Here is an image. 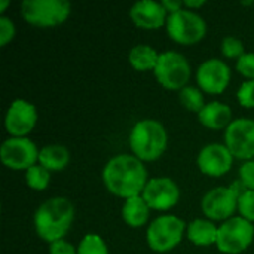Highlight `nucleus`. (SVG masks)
<instances>
[{"label": "nucleus", "mask_w": 254, "mask_h": 254, "mask_svg": "<svg viewBox=\"0 0 254 254\" xmlns=\"http://www.w3.org/2000/svg\"><path fill=\"white\" fill-rule=\"evenodd\" d=\"M103 182L107 190L119 198L140 196L147 185V170L135 156L118 155L103 170Z\"/></svg>", "instance_id": "1"}, {"label": "nucleus", "mask_w": 254, "mask_h": 254, "mask_svg": "<svg viewBox=\"0 0 254 254\" xmlns=\"http://www.w3.org/2000/svg\"><path fill=\"white\" fill-rule=\"evenodd\" d=\"M74 219V207L70 199L55 196L45 201L34 213V229L46 243H55L65 237Z\"/></svg>", "instance_id": "2"}, {"label": "nucleus", "mask_w": 254, "mask_h": 254, "mask_svg": "<svg viewBox=\"0 0 254 254\" xmlns=\"http://www.w3.org/2000/svg\"><path fill=\"white\" fill-rule=\"evenodd\" d=\"M167 144V129L155 119H143L137 122L129 134L131 150L140 161H156L164 155Z\"/></svg>", "instance_id": "3"}, {"label": "nucleus", "mask_w": 254, "mask_h": 254, "mask_svg": "<svg viewBox=\"0 0 254 254\" xmlns=\"http://www.w3.org/2000/svg\"><path fill=\"white\" fill-rule=\"evenodd\" d=\"M246 186L238 179L229 188L219 186L205 193L201 202L204 214L210 220H229L238 208V199L246 192Z\"/></svg>", "instance_id": "4"}, {"label": "nucleus", "mask_w": 254, "mask_h": 254, "mask_svg": "<svg viewBox=\"0 0 254 254\" xmlns=\"http://www.w3.org/2000/svg\"><path fill=\"white\" fill-rule=\"evenodd\" d=\"M71 6L65 0H24L21 3L22 18L36 27H55L70 15Z\"/></svg>", "instance_id": "5"}, {"label": "nucleus", "mask_w": 254, "mask_h": 254, "mask_svg": "<svg viewBox=\"0 0 254 254\" xmlns=\"http://www.w3.org/2000/svg\"><path fill=\"white\" fill-rule=\"evenodd\" d=\"M168 36L180 45H193L202 40L207 34L205 19L189 9H180L168 15L167 19Z\"/></svg>", "instance_id": "6"}, {"label": "nucleus", "mask_w": 254, "mask_h": 254, "mask_svg": "<svg viewBox=\"0 0 254 254\" xmlns=\"http://www.w3.org/2000/svg\"><path fill=\"white\" fill-rule=\"evenodd\" d=\"M186 225L176 216H159L147 228V244L156 253H167L182 241Z\"/></svg>", "instance_id": "7"}, {"label": "nucleus", "mask_w": 254, "mask_h": 254, "mask_svg": "<svg viewBox=\"0 0 254 254\" xmlns=\"http://www.w3.org/2000/svg\"><path fill=\"white\" fill-rule=\"evenodd\" d=\"M155 76L158 82L171 91L183 89L190 79V65L185 55L176 51H167L159 54L158 64L155 67Z\"/></svg>", "instance_id": "8"}, {"label": "nucleus", "mask_w": 254, "mask_h": 254, "mask_svg": "<svg viewBox=\"0 0 254 254\" xmlns=\"http://www.w3.org/2000/svg\"><path fill=\"white\" fill-rule=\"evenodd\" d=\"M254 238V226L252 222L240 217H232L219 226L217 249L222 253L240 254L249 249Z\"/></svg>", "instance_id": "9"}, {"label": "nucleus", "mask_w": 254, "mask_h": 254, "mask_svg": "<svg viewBox=\"0 0 254 254\" xmlns=\"http://www.w3.org/2000/svg\"><path fill=\"white\" fill-rule=\"evenodd\" d=\"M36 144L27 137H10L0 147V159L10 170H28L39 161Z\"/></svg>", "instance_id": "10"}, {"label": "nucleus", "mask_w": 254, "mask_h": 254, "mask_svg": "<svg viewBox=\"0 0 254 254\" xmlns=\"http://www.w3.org/2000/svg\"><path fill=\"white\" fill-rule=\"evenodd\" d=\"M225 143L234 158L252 161L254 158V121L235 119L225 131Z\"/></svg>", "instance_id": "11"}, {"label": "nucleus", "mask_w": 254, "mask_h": 254, "mask_svg": "<svg viewBox=\"0 0 254 254\" xmlns=\"http://www.w3.org/2000/svg\"><path fill=\"white\" fill-rule=\"evenodd\" d=\"M141 196L152 210L165 211L173 208L179 202L180 190L173 179L156 177L147 182Z\"/></svg>", "instance_id": "12"}, {"label": "nucleus", "mask_w": 254, "mask_h": 254, "mask_svg": "<svg viewBox=\"0 0 254 254\" xmlns=\"http://www.w3.org/2000/svg\"><path fill=\"white\" fill-rule=\"evenodd\" d=\"M198 85L208 94H222L231 80L229 65L219 58H210L204 61L196 71Z\"/></svg>", "instance_id": "13"}, {"label": "nucleus", "mask_w": 254, "mask_h": 254, "mask_svg": "<svg viewBox=\"0 0 254 254\" xmlns=\"http://www.w3.org/2000/svg\"><path fill=\"white\" fill-rule=\"evenodd\" d=\"M36 122H37V110L34 104L18 98L7 109L4 127L12 137H25L33 131Z\"/></svg>", "instance_id": "14"}, {"label": "nucleus", "mask_w": 254, "mask_h": 254, "mask_svg": "<svg viewBox=\"0 0 254 254\" xmlns=\"http://www.w3.org/2000/svg\"><path fill=\"white\" fill-rule=\"evenodd\" d=\"M234 162V155L229 152L226 144L211 143L202 147L198 155V167L199 170L211 177L225 176Z\"/></svg>", "instance_id": "15"}, {"label": "nucleus", "mask_w": 254, "mask_h": 254, "mask_svg": "<svg viewBox=\"0 0 254 254\" xmlns=\"http://www.w3.org/2000/svg\"><path fill=\"white\" fill-rule=\"evenodd\" d=\"M129 16L137 27L146 30L161 28L168 19L167 10L162 3L153 0H141L134 3L129 10Z\"/></svg>", "instance_id": "16"}, {"label": "nucleus", "mask_w": 254, "mask_h": 254, "mask_svg": "<svg viewBox=\"0 0 254 254\" xmlns=\"http://www.w3.org/2000/svg\"><path fill=\"white\" fill-rule=\"evenodd\" d=\"M199 122L210 129L228 128L232 122V110L228 104L220 101H211L204 106L198 113Z\"/></svg>", "instance_id": "17"}, {"label": "nucleus", "mask_w": 254, "mask_h": 254, "mask_svg": "<svg viewBox=\"0 0 254 254\" xmlns=\"http://www.w3.org/2000/svg\"><path fill=\"white\" fill-rule=\"evenodd\" d=\"M217 232L219 228L214 226L213 222L196 219L188 226V238L190 243L199 247H207L217 243Z\"/></svg>", "instance_id": "18"}, {"label": "nucleus", "mask_w": 254, "mask_h": 254, "mask_svg": "<svg viewBox=\"0 0 254 254\" xmlns=\"http://www.w3.org/2000/svg\"><path fill=\"white\" fill-rule=\"evenodd\" d=\"M70 162V152L65 146L49 144L45 146L39 153V164L48 171H61Z\"/></svg>", "instance_id": "19"}, {"label": "nucleus", "mask_w": 254, "mask_h": 254, "mask_svg": "<svg viewBox=\"0 0 254 254\" xmlns=\"http://www.w3.org/2000/svg\"><path fill=\"white\" fill-rule=\"evenodd\" d=\"M150 214V207L146 204L143 196H134L125 201L122 207V219L131 228L143 226Z\"/></svg>", "instance_id": "20"}, {"label": "nucleus", "mask_w": 254, "mask_h": 254, "mask_svg": "<svg viewBox=\"0 0 254 254\" xmlns=\"http://www.w3.org/2000/svg\"><path fill=\"white\" fill-rule=\"evenodd\" d=\"M129 64L138 70V71H147V70H155L159 54L149 45H135L128 55Z\"/></svg>", "instance_id": "21"}, {"label": "nucleus", "mask_w": 254, "mask_h": 254, "mask_svg": "<svg viewBox=\"0 0 254 254\" xmlns=\"http://www.w3.org/2000/svg\"><path fill=\"white\" fill-rule=\"evenodd\" d=\"M179 100H180L182 106L186 110L196 112V113H199L204 109V106H205L204 104L202 92L198 88H195V86H185L183 89H180Z\"/></svg>", "instance_id": "22"}, {"label": "nucleus", "mask_w": 254, "mask_h": 254, "mask_svg": "<svg viewBox=\"0 0 254 254\" xmlns=\"http://www.w3.org/2000/svg\"><path fill=\"white\" fill-rule=\"evenodd\" d=\"M49 171L39 165H33L31 168H28L25 171V182L28 185V188L34 189V190H45L49 185Z\"/></svg>", "instance_id": "23"}, {"label": "nucleus", "mask_w": 254, "mask_h": 254, "mask_svg": "<svg viewBox=\"0 0 254 254\" xmlns=\"http://www.w3.org/2000/svg\"><path fill=\"white\" fill-rule=\"evenodd\" d=\"M77 254H109L104 240L97 234H88L79 244Z\"/></svg>", "instance_id": "24"}, {"label": "nucleus", "mask_w": 254, "mask_h": 254, "mask_svg": "<svg viewBox=\"0 0 254 254\" xmlns=\"http://www.w3.org/2000/svg\"><path fill=\"white\" fill-rule=\"evenodd\" d=\"M222 54L226 58H241L244 52V45L240 39L234 36H226L222 40Z\"/></svg>", "instance_id": "25"}, {"label": "nucleus", "mask_w": 254, "mask_h": 254, "mask_svg": "<svg viewBox=\"0 0 254 254\" xmlns=\"http://www.w3.org/2000/svg\"><path fill=\"white\" fill-rule=\"evenodd\" d=\"M238 211L243 219L254 222V190H246L238 199Z\"/></svg>", "instance_id": "26"}, {"label": "nucleus", "mask_w": 254, "mask_h": 254, "mask_svg": "<svg viewBox=\"0 0 254 254\" xmlns=\"http://www.w3.org/2000/svg\"><path fill=\"white\" fill-rule=\"evenodd\" d=\"M237 100L238 103L246 107V109H253L254 107V80L244 82L238 92H237Z\"/></svg>", "instance_id": "27"}, {"label": "nucleus", "mask_w": 254, "mask_h": 254, "mask_svg": "<svg viewBox=\"0 0 254 254\" xmlns=\"http://www.w3.org/2000/svg\"><path fill=\"white\" fill-rule=\"evenodd\" d=\"M237 70L243 76L249 77V80H254V52L244 54L241 58H238Z\"/></svg>", "instance_id": "28"}, {"label": "nucleus", "mask_w": 254, "mask_h": 254, "mask_svg": "<svg viewBox=\"0 0 254 254\" xmlns=\"http://www.w3.org/2000/svg\"><path fill=\"white\" fill-rule=\"evenodd\" d=\"M15 37V24L7 16H0V46H6Z\"/></svg>", "instance_id": "29"}, {"label": "nucleus", "mask_w": 254, "mask_h": 254, "mask_svg": "<svg viewBox=\"0 0 254 254\" xmlns=\"http://www.w3.org/2000/svg\"><path fill=\"white\" fill-rule=\"evenodd\" d=\"M240 180L247 190H254V161H247L240 167Z\"/></svg>", "instance_id": "30"}, {"label": "nucleus", "mask_w": 254, "mask_h": 254, "mask_svg": "<svg viewBox=\"0 0 254 254\" xmlns=\"http://www.w3.org/2000/svg\"><path fill=\"white\" fill-rule=\"evenodd\" d=\"M49 254H77V250L65 240H60L51 244Z\"/></svg>", "instance_id": "31"}, {"label": "nucleus", "mask_w": 254, "mask_h": 254, "mask_svg": "<svg viewBox=\"0 0 254 254\" xmlns=\"http://www.w3.org/2000/svg\"><path fill=\"white\" fill-rule=\"evenodd\" d=\"M161 3L165 7V10L170 12V13H174V12L180 10L182 6H183V1H179V0H162Z\"/></svg>", "instance_id": "32"}, {"label": "nucleus", "mask_w": 254, "mask_h": 254, "mask_svg": "<svg viewBox=\"0 0 254 254\" xmlns=\"http://www.w3.org/2000/svg\"><path fill=\"white\" fill-rule=\"evenodd\" d=\"M205 3H207L205 0H186V1H183V6H186L189 10H192L196 7H202Z\"/></svg>", "instance_id": "33"}, {"label": "nucleus", "mask_w": 254, "mask_h": 254, "mask_svg": "<svg viewBox=\"0 0 254 254\" xmlns=\"http://www.w3.org/2000/svg\"><path fill=\"white\" fill-rule=\"evenodd\" d=\"M9 6V1L7 0H1L0 1V12H4V9Z\"/></svg>", "instance_id": "34"}, {"label": "nucleus", "mask_w": 254, "mask_h": 254, "mask_svg": "<svg viewBox=\"0 0 254 254\" xmlns=\"http://www.w3.org/2000/svg\"><path fill=\"white\" fill-rule=\"evenodd\" d=\"M243 4H253V1L250 0V1H243Z\"/></svg>", "instance_id": "35"}]
</instances>
